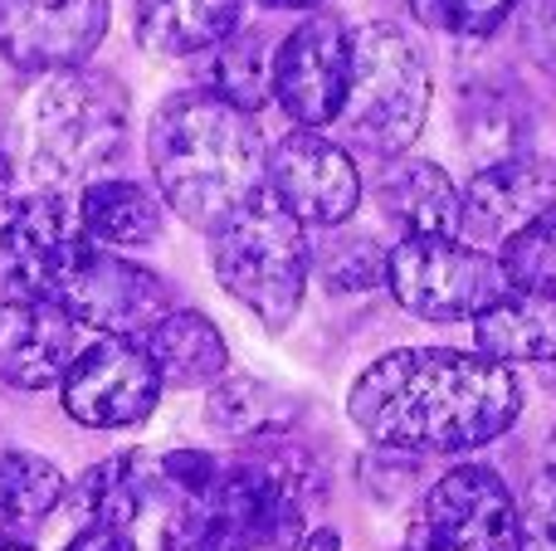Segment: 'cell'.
Returning <instances> with one entry per match:
<instances>
[{"label": "cell", "instance_id": "1", "mask_svg": "<svg viewBox=\"0 0 556 551\" xmlns=\"http://www.w3.org/2000/svg\"><path fill=\"white\" fill-rule=\"evenodd\" d=\"M522 386L508 367L454 347H401L356 376L346 415L371 445L401 454H464L518 420Z\"/></svg>", "mask_w": 556, "mask_h": 551}, {"label": "cell", "instance_id": "2", "mask_svg": "<svg viewBox=\"0 0 556 551\" xmlns=\"http://www.w3.org/2000/svg\"><path fill=\"white\" fill-rule=\"evenodd\" d=\"M147 162L162 201L195 230H215L250 195L264 191L269 152L250 113L205 88H186L152 113Z\"/></svg>", "mask_w": 556, "mask_h": 551}, {"label": "cell", "instance_id": "3", "mask_svg": "<svg viewBox=\"0 0 556 551\" xmlns=\"http://www.w3.org/2000/svg\"><path fill=\"white\" fill-rule=\"evenodd\" d=\"M211 269L235 303H244L269 332H283L303 308L313 273L307 234L269 191H260L211 230Z\"/></svg>", "mask_w": 556, "mask_h": 551}, {"label": "cell", "instance_id": "4", "mask_svg": "<svg viewBox=\"0 0 556 551\" xmlns=\"http://www.w3.org/2000/svg\"><path fill=\"white\" fill-rule=\"evenodd\" d=\"M430 117V68L395 25H362L346 35V93L337 123L376 156H405Z\"/></svg>", "mask_w": 556, "mask_h": 551}, {"label": "cell", "instance_id": "5", "mask_svg": "<svg viewBox=\"0 0 556 551\" xmlns=\"http://www.w3.org/2000/svg\"><path fill=\"white\" fill-rule=\"evenodd\" d=\"M29 156L49 181L68 185L93 176L123 152L127 93L113 74L64 68L49 74L29 98Z\"/></svg>", "mask_w": 556, "mask_h": 551}, {"label": "cell", "instance_id": "6", "mask_svg": "<svg viewBox=\"0 0 556 551\" xmlns=\"http://www.w3.org/2000/svg\"><path fill=\"white\" fill-rule=\"evenodd\" d=\"M386 283L395 303L425 322L479 318L513 289L489 249H473L464 240H430V234H405L395 249H386Z\"/></svg>", "mask_w": 556, "mask_h": 551}, {"label": "cell", "instance_id": "7", "mask_svg": "<svg viewBox=\"0 0 556 551\" xmlns=\"http://www.w3.org/2000/svg\"><path fill=\"white\" fill-rule=\"evenodd\" d=\"M49 303H59L74 328L84 322V328H98L103 337H147L176 308L172 289L152 269L117 259L113 249H98V244H84L68 259Z\"/></svg>", "mask_w": 556, "mask_h": 551}, {"label": "cell", "instance_id": "8", "mask_svg": "<svg viewBox=\"0 0 556 551\" xmlns=\"http://www.w3.org/2000/svg\"><path fill=\"white\" fill-rule=\"evenodd\" d=\"M78 215L64 195L35 191L0 205V298L49 303L68 259L84 249Z\"/></svg>", "mask_w": 556, "mask_h": 551}, {"label": "cell", "instance_id": "9", "mask_svg": "<svg viewBox=\"0 0 556 551\" xmlns=\"http://www.w3.org/2000/svg\"><path fill=\"white\" fill-rule=\"evenodd\" d=\"M59 390L68 420L88 430H127L156 410L162 381L137 337H98L68 361Z\"/></svg>", "mask_w": 556, "mask_h": 551}, {"label": "cell", "instance_id": "10", "mask_svg": "<svg viewBox=\"0 0 556 551\" xmlns=\"http://www.w3.org/2000/svg\"><path fill=\"white\" fill-rule=\"evenodd\" d=\"M264 191L293 215L298 225L337 230L362 205V176L346 146L323 132H288L264 162Z\"/></svg>", "mask_w": 556, "mask_h": 551}, {"label": "cell", "instance_id": "11", "mask_svg": "<svg viewBox=\"0 0 556 551\" xmlns=\"http://www.w3.org/2000/svg\"><path fill=\"white\" fill-rule=\"evenodd\" d=\"M346 93V25L337 15H307L278 39L269 98H278L303 132L332 127Z\"/></svg>", "mask_w": 556, "mask_h": 551}, {"label": "cell", "instance_id": "12", "mask_svg": "<svg viewBox=\"0 0 556 551\" xmlns=\"http://www.w3.org/2000/svg\"><path fill=\"white\" fill-rule=\"evenodd\" d=\"M108 35V0H0V54L25 74L84 68Z\"/></svg>", "mask_w": 556, "mask_h": 551}, {"label": "cell", "instance_id": "13", "mask_svg": "<svg viewBox=\"0 0 556 551\" xmlns=\"http://www.w3.org/2000/svg\"><path fill=\"white\" fill-rule=\"evenodd\" d=\"M518 503L483 464H459L425 498V537L440 551H513Z\"/></svg>", "mask_w": 556, "mask_h": 551}, {"label": "cell", "instance_id": "14", "mask_svg": "<svg viewBox=\"0 0 556 551\" xmlns=\"http://www.w3.org/2000/svg\"><path fill=\"white\" fill-rule=\"evenodd\" d=\"M556 210V166L542 156H513V162L483 166L459 191V234L479 244H508L532 220Z\"/></svg>", "mask_w": 556, "mask_h": 551}, {"label": "cell", "instance_id": "15", "mask_svg": "<svg viewBox=\"0 0 556 551\" xmlns=\"http://www.w3.org/2000/svg\"><path fill=\"white\" fill-rule=\"evenodd\" d=\"M78 357V328L59 303H0V381L49 390Z\"/></svg>", "mask_w": 556, "mask_h": 551}, {"label": "cell", "instance_id": "16", "mask_svg": "<svg viewBox=\"0 0 556 551\" xmlns=\"http://www.w3.org/2000/svg\"><path fill=\"white\" fill-rule=\"evenodd\" d=\"M244 0H142L132 35L147 54L191 59L225 44L240 29Z\"/></svg>", "mask_w": 556, "mask_h": 551}, {"label": "cell", "instance_id": "17", "mask_svg": "<svg viewBox=\"0 0 556 551\" xmlns=\"http://www.w3.org/2000/svg\"><path fill=\"white\" fill-rule=\"evenodd\" d=\"M381 205L405 234H430V240H454L459 234V185L450 171L425 156H391L381 171Z\"/></svg>", "mask_w": 556, "mask_h": 551}, {"label": "cell", "instance_id": "18", "mask_svg": "<svg viewBox=\"0 0 556 551\" xmlns=\"http://www.w3.org/2000/svg\"><path fill=\"white\" fill-rule=\"evenodd\" d=\"M473 342L479 357L498 361V367H518V361H556V298L547 293H518L508 289L493 308L473 318Z\"/></svg>", "mask_w": 556, "mask_h": 551}, {"label": "cell", "instance_id": "19", "mask_svg": "<svg viewBox=\"0 0 556 551\" xmlns=\"http://www.w3.org/2000/svg\"><path fill=\"white\" fill-rule=\"evenodd\" d=\"M142 351L152 357L156 381L176 390H195V386H215L230 367L225 337L215 332V322L195 308H172L152 332H147Z\"/></svg>", "mask_w": 556, "mask_h": 551}, {"label": "cell", "instance_id": "20", "mask_svg": "<svg viewBox=\"0 0 556 551\" xmlns=\"http://www.w3.org/2000/svg\"><path fill=\"white\" fill-rule=\"evenodd\" d=\"M459 123H464V146L469 156L483 166L513 162L528 156L532 146V107L518 98L513 84H469L459 103Z\"/></svg>", "mask_w": 556, "mask_h": 551}, {"label": "cell", "instance_id": "21", "mask_svg": "<svg viewBox=\"0 0 556 551\" xmlns=\"http://www.w3.org/2000/svg\"><path fill=\"white\" fill-rule=\"evenodd\" d=\"M78 230L88 244L113 249H142L162 234V205L137 181H93L78 195Z\"/></svg>", "mask_w": 556, "mask_h": 551}, {"label": "cell", "instance_id": "22", "mask_svg": "<svg viewBox=\"0 0 556 551\" xmlns=\"http://www.w3.org/2000/svg\"><path fill=\"white\" fill-rule=\"evenodd\" d=\"M156 488V469L147 454H113L103 464H93L74 488V508L84 513L88 527H113V533H127V527L142 517L147 498Z\"/></svg>", "mask_w": 556, "mask_h": 551}, {"label": "cell", "instance_id": "23", "mask_svg": "<svg viewBox=\"0 0 556 551\" xmlns=\"http://www.w3.org/2000/svg\"><path fill=\"white\" fill-rule=\"evenodd\" d=\"M64 498V474L29 449L0 454V542L25 537L45 523Z\"/></svg>", "mask_w": 556, "mask_h": 551}, {"label": "cell", "instance_id": "24", "mask_svg": "<svg viewBox=\"0 0 556 551\" xmlns=\"http://www.w3.org/2000/svg\"><path fill=\"white\" fill-rule=\"evenodd\" d=\"M205 93L225 98L230 107L240 113H260L269 103V78H274V54H269V39L254 29V35H230L225 44L205 49Z\"/></svg>", "mask_w": 556, "mask_h": 551}, {"label": "cell", "instance_id": "25", "mask_svg": "<svg viewBox=\"0 0 556 551\" xmlns=\"http://www.w3.org/2000/svg\"><path fill=\"white\" fill-rule=\"evenodd\" d=\"M288 400L278 396L274 386L254 376H230L211 390L205 400V420H211L220 435H235V439H260V435H283L288 425Z\"/></svg>", "mask_w": 556, "mask_h": 551}, {"label": "cell", "instance_id": "26", "mask_svg": "<svg viewBox=\"0 0 556 551\" xmlns=\"http://www.w3.org/2000/svg\"><path fill=\"white\" fill-rule=\"evenodd\" d=\"M307 264H317V273L332 293H366L376 283H386V249L371 234H356L346 225L327 230V240L317 249L307 244Z\"/></svg>", "mask_w": 556, "mask_h": 551}, {"label": "cell", "instance_id": "27", "mask_svg": "<svg viewBox=\"0 0 556 551\" xmlns=\"http://www.w3.org/2000/svg\"><path fill=\"white\" fill-rule=\"evenodd\" d=\"M498 264L518 293H547V298H556V210L532 220L522 234H513L503 244Z\"/></svg>", "mask_w": 556, "mask_h": 551}, {"label": "cell", "instance_id": "28", "mask_svg": "<svg viewBox=\"0 0 556 551\" xmlns=\"http://www.w3.org/2000/svg\"><path fill=\"white\" fill-rule=\"evenodd\" d=\"M513 5L518 0H410V15L420 25L440 29V35L479 39V35H493L513 15Z\"/></svg>", "mask_w": 556, "mask_h": 551}, {"label": "cell", "instance_id": "29", "mask_svg": "<svg viewBox=\"0 0 556 551\" xmlns=\"http://www.w3.org/2000/svg\"><path fill=\"white\" fill-rule=\"evenodd\" d=\"M513 551H556V474H538L518 503Z\"/></svg>", "mask_w": 556, "mask_h": 551}, {"label": "cell", "instance_id": "30", "mask_svg": "<svg viewBox=\"0 0 556 551\" xmlns=\"http://www.w3.org/2000/svg\"><path fill=\"white\" fill-rule=\"evenodd\" d=\"M152 469H156V484L176 488V498H181V503L201 498L205 488L215 484V474H220L215 454H205V449H176V454H162V459H156Z\"/></svg>", "mask_w": 556, "mask_h": 551}, {"label": "cell", "instance_id": "31", "mask_svg": "<svg viewBox=\"0 0 556 551\" xmlns=\"http://www.w3.org/2000/svg\"><path fill=\"white\" fill-rule=\"evenodd\" d=\"M518 39L532 64L556 78V0H528V5H522Z\"/></svg>", "mask_w": 556, "mask_h": 551}, {"label": "cell", "instance_id": "32", "mask_svg": "<svg viewBox=\"0 0 556 551\" xmlns=\"http://www.w3.org/2000/svg\"><path fill=\"white\" fill-rule=\"evenodd\" d=\"M68 551H137V547L127 542V533H113V527H84L68 542Z\"/></svg>", "mask_w": 556, "mask_h": 551}, {"label": "cell", "instance_id": "33", "mask_svg": "<svg viewBox=\"0 0 556 551\" xmlns=\"http://www.w3.org/2000/svg\"><path fill=\"white\" fill-rule=\"evenodd\" d=\"M293 551H342V537H337L332 527H317V533H307Z\"/></svg>", "mask_w": 556, "mask_h": 551}, {"label": "cell", "instance_id": "34", "mask_svg": "<svg viewBox=\"0 0 556 551\" xmlns=\"http://www.w3.org/2000/svg\"><path fill=\"white\" fill-rule=\"evenodd\" d=\"M260 5H269V10H313V5H323V0H260Z\"/></svg>", "mask_w": 556, "mask_h": 551}, {"label": "cell", "instance_id": "35", "mask_svg": "<svg viewBox=\"0 0 556 551\" xmlns=\"http://www.w3.org/2000/svg\"><path fill=\"white\" fill-rule=\"evenodd\" d=\"M5 191H10V156L0 152V195H5Z\"/></svg>", "mask_w": 556, "mask_h": 551}, {"label": "cell", "instance_id": "36", "mask_svg": "<svg viewBox=\"0 0 556 551\" xmlns=\"http://www.w3.org/2000/svg\"><path fill=\"white\" fill-rule=\"evenodd\" d=\"M401 551H440V547H434L430 537H425V542H410V547H401Z\"/></svg>", "mask_w": 556, "mask_h": 551}, {"label": "cell", "instance_id": "37", "mask_svg": "<svg viewBox=\"0 0 556 551\" xmlns=\"http://www.w3.org/2000/svg\"><path fill=\"white\" fill-rule=\"evenodd\" d=\"M547 459H552V469H547V474H556V430H552V439H547Z\"/></svg>", "mask_w": 556, "mask_h": 551}, {"label": "cell", "instance_id": "38", "mask_svg": "<svg viewBox=\"0 0 556 551\" xmlns=\"http://www.w3.org/2000/svg\"><path fill=\"white\" fill-rule=\"evenodd\" d=\"M0 551H35V547H25V542H0Z\"/></svg>", "mask_w": 556, "mask_h": 551}, {"label": "cell", "instance_id": "39", "mask_svg": "<svg viewBox=\"0 0 556 551\" xmlns=\"http://www.w3.org/2000/svg\"><path fill=\"white\" fill-rule=\"evenodd\" d=\"M552 386H556V361H552Z\"/></svg>", "mask_w": 556, "mask_h": 551}]
</instances>
